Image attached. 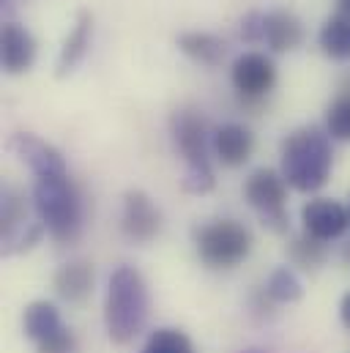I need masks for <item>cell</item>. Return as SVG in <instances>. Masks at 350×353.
Instances as JSON below:
<instances>
[{
	"label": "cell",
	"mask_w": 350,
	"mask_h": 353,
	"mask_svg": "<svg viewBox=\"0 0 350 353\" xmlns=\"http://www.w3.org/2000/svg\"><path fill=\"white\" fill-rule=\"evenodd\" d=\"M151 296L143 274L134 265H118L107 282L104 326L115 345H129L145 326Z\"/></svg>",
	"instance_id": "1"
},
{
	"label": "cell",
	"mask_w": 350,
	"mask_h": 353,
	"mask_svg": "<svg viewBox=\"0 0 350 353\" xmlns=\"http://www.w3.org/2000/svg\"><path fill=\"white\" fill-rule=\"evenodd\" d=\"M334 151L331 137L318 126H301L282 143V178L290 189L312 194L323 189L331 176Z\"/></svg>",
	"instance_id": "2"
},
{
	"label": "cell",
	"mask_w": 350,
	"mask_h": 353,
	"mask_svg": "<svg viewBox=\"0 0 350 353\" xmlns=\"http://www.w3.org/2000/svg\"><path fill=\"white\" fill-rule=\"evenodd\" d=\"M33 208L44 230L58 244H74L83 233L85 208L83 194L69 176L36 178L33 183Z\"/></svg>",
	"instance_id": "3"
},
{
	"label": "cell",
	"mask_w": 350,
	"mask_h": 353,
	"mask_svg": "<svg viewBox=\"0 0 350 353\" xmlns=\"http://www.w3.org/2000/svg\"><path fill=\"white\" fill-rule=\"evenodd\" d=\"M175 151L186 162V173L181 178V189L186 194H208L216 186L214 168H211V137L208 123L197 110H178L170 118Z\"/></svg>",
	"instance_id": "4"
},
{
	"label": "cell",
	"mask_w": 350,
	"mask_h": 353,
	"mask_svg": "<svg viewBox=\"0 0 350 353\" xmlns=\"http://www.w3.org/2000/svg\"><path fill=\"white\" fill-rule=\"evenodd\" d=\"M192 241L203 265L230 271L252 252V233L238 219H211L192 230Z\"/></svg>",
	"instance_id": "5"
},
{
	"label": "cell",
	"mask_w": 350,
	"mask_h": 353,
	"mask_svg": "<svg viewBox=\"0 0 350 353\" xmlns=\"http://www.w3.org/2000/svg\"><path fill=\"white\" fill-rule=\"evenodd\" d=\"M244 197L247 203L258 211L260 222L274 230V233H287L290 228V216H287V183L282 173L260 168L244 183Z\"/></svg>",
	"instance_id": "6"
},
{
	"label": "cell",
	"mask_w": 350,
	"mask_h": 353,
	"mask_svg": "<svg viewBox=\"0 0 350 353\" xmlns=\"http://www.w3.org/2000/svg\"><path fill=\"white\" fill-rule=\"evenodd\" d=\"M230 83L244 101H262L276 85V66L265 52H244L233 61Z\"/></svg>",
	"instance_id": "7"
},
{
	"label": "cell",
	"mask_w": 350,
	"mask_h": 353,
	"mask_svg": "<svg viewBox=\"0 0 350 353\" xmlns=\"http://www.w3.org/2000/svg\"><path fill=\"white\" fill-rule=\"evenodd\" d=\"M121 228L123 236L134 244H148L159 236L162 230V211L159 205L143 192V189H129L123 194V214H121Z\"/></svg>",
	"instance_id": "8"
},
{
	"label": "cell",
	"mask_w": 350,
	"mask_h": 353,
	"mask_svg": "<svg viewBox=\"0 0 350 353\" xmlns=\"http://www.w3.org/2000/svg\"><path fill=\"white\" fill-rule=\"evenodd\" d=\"M301 228L307 236H312L323 244L337 241L348 233L350 211L331 197H315L301 208Z\"/></svg>",
	"instance_id": "9"
},
{
	"label": "cell",
	"mask_w": 350,
	"mask_h": 353,
	"mask_svg": "<svg viewBox=\"0 0 350 353\" xmlns=\"http://www.w3.org/2000/svg\"><path fill=\"white\" fill-rule=\"evenodd\" d=\"M8 148L33 170L36 178H61L69 176L66 162L61 157V151L55 145H50L47 140L30 134V132H17L8 140Z\"/></svg>",
	"instance_id": "10"
},
{
	"label": "cell",
	"mask_w": 350,
	"mask_h": 353,
	"mask_svg": "<svg viewBox=\"0 0 350 353\" xmlns=\"http://www.w3.org/2000/svg\"><path fill=\"white\" fill-rule=\"evenodd\" d=\"M0 58L6 74H22L36 61V39L19 22H6L0 30Z\"/></svg>",
	"instance_id": "11"
},
{
	"label": "cell",
	"mask_w": 350,
	"mask_h": 353,
	"mask_svg": "<svg viewBox=\"0 0 350 353\" xmlns=\"http://www.w3.org/2000/svg\"><path fill=\"white\" fill-rule=\"evenodd\" d=\"M211 145H214V157L225 168H241L249 162L255 151V134L244 123H222L214 129Z\"/></svg>",
	"instance_id": "12"
},
{
	"label": "cell",
	"mask_w": 350,
	"mask_h": 353,
	"mask_svg": "<svg viewBox=\"0 0 350 353\" xmlns=\"http://www.w3.org/2000/svg\"><path fill=\"white\" fill-rule=\"evenodd\" d=\"M36 222H28V205L19 189L3 186V203H0V233H3V252L11 255L19 250V241Z\"/></svg>",
	"instance_id": "13"
},
{
	"label": "cell",
	"mask_w": 350,
	"mask_h": 353,
	"mask_svg": "<svg viewBox=\"0 0 350 353\" xmlns=\"http://www.w3.org/2000/svg\"><path fill=\"white\" fill-rule=\"evenodd\" d=\"M301 41H304V25L293 11L274 8V11L265 14L262 44L271 52H290V50L301 47Z\"/></svg>",
	"instance_id": "14"
},
{
	"label": "cell",
	"mask_w": 350,
	"mask_h": 353,
	"mask_svg": "<svg viewBox=\"0 0 350 353\" xmlns=\"http://www.w3.org/2000/svg\"><path fill=\"white\" fill-rule=\"evenodd\" d=\"M93 265L88 261H72V263H63L58 271H55V293L69 301V304H77V301H85L93 290Z\"/></svg>",
	"instance_id": "15"
},
{
	"label": "cell",
	"mask_w": 350,
	"mask_h": 353,
	"mask_svg": "<svg viewBox=\"0 0 350 353\" xmlns=\"http://www.w3.org/2000/svg\"><path fill=\"white\" fill-rule=\"evenodd\" d=\"M90 36H93V17H90V11L83 8L77 14V19H74L72 33L66 36V41L61 47V55H58V77L72 74L83 63V58L88 55V47H90Z\"/></svg>",
	"instance_id": "16"
},
{
	"label": "cell",
	"mask_w": 350,
	"mask_h": 353,
	"mask_svg": "<svg viewBox=\"0 0 350 353\" xmlns=\"http://www.w3.org/2000/svg\"><path fill=\"white\" fill-rule=\"evenodd\" d=\"M178 50L192 58L200 66H219L227 55V44L225 39H219L216 33H205V30H186L178 36Z\"/></svg>",
	"instance_id": "17"
},
{
	"label": "cell",
	"mask_w": 350,
	"mask_h": 353,
	"mask_svg": "<svg viewBox=\"0 0 350 353\" xmlns=\"http://www.w3.org/2000/svg\"><path fill=\"white\" fill-rule=\"evenodd\" d=\"M22 329H25V337L39 345V343H44L47 337H52L55 332L63 329L61 310L52 301H33V304L25 307Z\"/></svg>",
	"instance_id": "18"
},
{
	"label": "cell",
	"mask_w": 350,
	"mask_h": 353,
	"mask_svg": "<svg viewBox=\"0 0 350 353\" xmlns=\"http://www.w3.org/2000/svg\"><path fill=\"white\" fill-rule=\"evenodd\" d=\"M318 41H320V50L334 58V61H348L350 58V19L337 14V17H329L318 33Z\"/></svg>",
	"instance_id": "19"
},
{
	"label": "cell",
	"mask_w": 350,
	"mask_h": 353,
	"mask_svg": "<svg viewBox=\"0 0 350 353\" xmlns=\"http://www.w3.org/2000/svg\"><path fill=\"white\" fill-rule=\"evenodd\" d=\"M262 290L268 293V299H271L274 304H293V301H298V299L304 296V285H301L298 274H296L290 265L274 268V271L268 274Z\"/></svg>",
	"instance_id": "20"
},
{
	"label": "cell",
	"mask_w": 350,
	"mask_h": 353,
	"mask_svg": "<svg viewBox=\"0 0 350 353\" xmlns=\"http://www.w3.org/2000/svg\"><path fill=\"white\" fill-rule=\"evenodd\" d=\"M287 258H290V263L304 268V271H315L318 265L326 263V244L301 233L287 244Z\"/></svg>",
	"instance_id": "21"
},
{
	"label": "cell",
	"mask_w": 350,
	"mask_h": 353,
	"mask_svg": "<svg viewBox=\"0 0 350 353\" xmlns=\"http://www.w3.org/2000/svg\"><path fill=\"white\" fill-rule=\"evenodd\" d=\"M140 353H194V348H192V340L181 329L165 326V329L151 332V337L145 340Z\"/></svg>",
	"instance_id": "22"
},
{
	"label": "cell",
	"mask_w": 350,
	"mask_h": 353,
	"mask_svg": "<svg viewBox=\"0 0 350 353\" xmlns=\"http://www.w3.org/2000/svg\"><path fill=\"white\" fill-rule=\"evenodd\" d=\"M326 134L331 140L350 143V93H342L326 112Z\"/></svg>",
	"instance_id": "23"
},
{
	"label": "cell",
	"mask_w": 350,
	"mask_h": 353,
	"mask_svg": "<svg viewBox=\"0 0 350 353\" xmlns=\"http://www.w3.org/2000/svg\"><path fill=\"white\" fill-rule=\"evenodd\" d=\"M36 351L39 353H77V337H74L72 329L63 326L61 332H55V334L47 337L44 343H39Z\"/></svg>",
	"instance_id": "24"
},
{
	"label": "cell",
	"mask_w": 350,
	"mask_h": 353,
	"mask_svg": "<svg viewBox=\"0 0 350 353\" xmlns=\"http://www.w3.org/2000/svg\"><path fill=\"white\" fill-rule=\"evenodd\" d=\"M262 30H265V14H262V11H249V14L241 19V39H244L247 44H260Z\"/></svg>",
	"instance_id": "25"
},
{
	"label": "cell",
	"mask_w": 350,
	"mask_h": 353,
	"mask_svg": "<svg viewBox=\"0 0 350 353\" xmlns=\"http://www.w3.org/2000/svg\"><path fill=\"white\" fill-rule=\"evenodd\" d=\"M340 318H342L345 329H350V293H345L342 301H340Z\"/></svg>",
	"instance_id": "26"
},
{
	"label": "cell",
	"mask_w": 350,
	"mask_h": 353,
	"mask_svg": "<svg viewBox=\"0 0 350 353\" xmlns=\"http://www.w3.org/2000/svg\"><path fill=\"white\" fill-rule=\"evenodd\" d=\"M337 8H340L342 17H348L350 19V0H337Z\"/></svg>",
	"instance_id": "27"
},
{
	"label": "cell",
	"mask_w": 350,
	"mask_h": 353,
	"mask_svg": "<svg viewBox=\"0 0 350 353\" xmlns=\"http://www.w3.org/2000/svg\"><path fill=\"white\" fill-rule=\"evenodd\" d=\"M342 261H345V263L350 265V241L345 244V247H342Z\"/></svg>",
	"instance_id": "28"
},
{
	"label": "cell",
	"mask_w": 350,
	"mask_h": 353,
	"mask_svg": "<svg viewBox=\"0 0 350 353\" xmlns=\"http://www.w3.org/2000/svg\"><path fill=\"white\" fill-rule=\"evenodd\" d=\"M244 353H268V351H262V348H247Z\"/></svg>",
	"instance_id": "29"
},
{
	"label": "cell",
	"mask_w": 350,
	"mask_h": 353,
	"mask_svg": "<svg viewBox=\"0 0 350 353\" xmlns=\"http://www.w3.org/2000/svg\"><path fill=\"white\" fill-rule=\"evenodd\" d=\"M348 211H350V203H348Z\"/></svg>",
	"instance_id": "30"
}]
</instances>
